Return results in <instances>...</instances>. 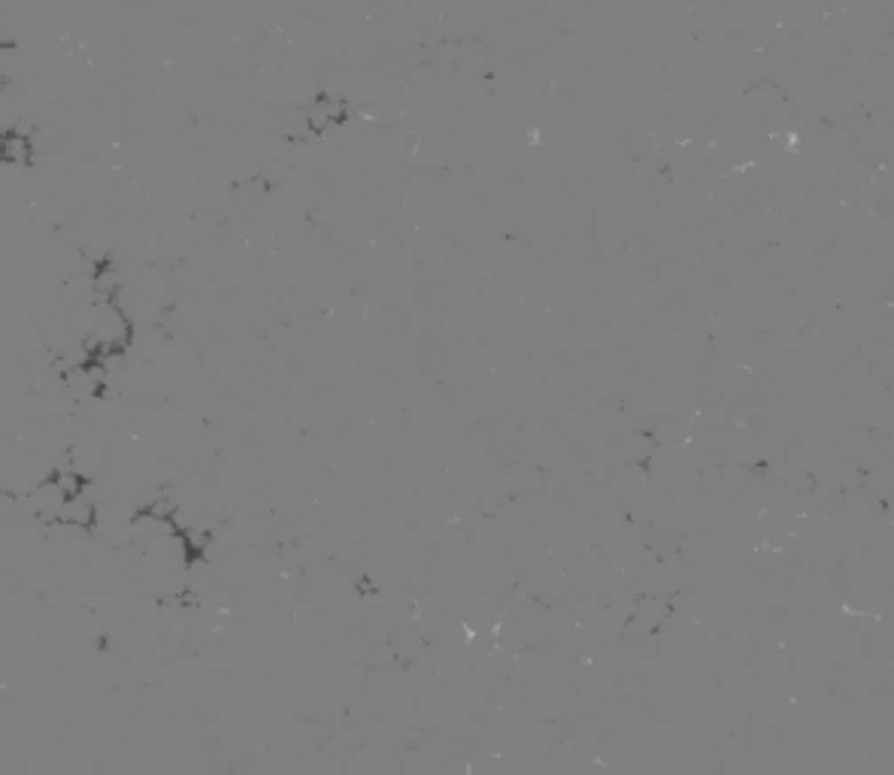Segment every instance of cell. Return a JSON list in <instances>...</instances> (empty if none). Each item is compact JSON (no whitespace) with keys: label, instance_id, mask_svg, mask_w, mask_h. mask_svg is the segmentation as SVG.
Here are the masks:
<instances>
[{"label":"cell","instance_id":"cell-1","mask_svg":"<svg viewBox=\"0 0 894 775\" xmlns=\"http://www.w3.org/2000/svg\"><path fill=\"white\" fill-rule=\"evenodd\" d=\"M0 154H4L6 164L12 167H31L34 164V139L28 137V130L10 128L0 139Z\"/></svg>","mask_w":894,"mask_h":775},{"label":"cell","instance_id":"cell-2","mask_svg":"<svg viewBox=\"0 0 894 775\" xmlns=\"http://www.w3.org/2000/svg\"><path fill=\"white\" fill-rule=\"evenodd\" d=\"M94 521H98V509L88 503L85 497H73L61 506L58 512V524L64 527H79V530H92Z\"/></svg>","mask_w":894,"mask_h":775},{"label":"cell","instance_id":"cell-3","mask_svg":"<svg viewBox=\"0 0 894 775\" xmlns=\"http://www.w3.org/2000/svg\"><path fill=\"white\" fill-rule=\"evenodd\" d=\"M58 482V488H61L64 494H68V500L73 497H83L85 488H88V482H85V476L79 470H70V467H64V470H55V476H52Z\"/></svg>","mask_w":894,"mask_h":775},{"label":"cell","instance_id":"cell-4","mask_svg":"<svg viewBox=\"0 0 894 775\" xmlns=\"http://www.w3.org/2000/svg\"><path fill=\"white\" fill-rule=\"evenodd\" d=\"M358 590H361V594H371V590H376V588L371 585V579H361L358 581Z\"/></svg>","mask_w":894,"mask_h":775}]
</instances>
